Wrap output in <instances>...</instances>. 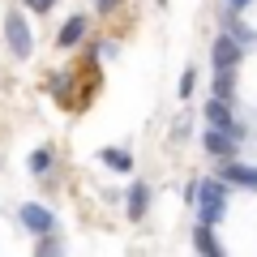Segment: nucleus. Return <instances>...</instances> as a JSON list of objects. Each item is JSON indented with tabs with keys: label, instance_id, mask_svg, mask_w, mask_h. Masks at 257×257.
Returning <instances> with one entry per match:
<instances>
[{
	"label": "nucleus",
	"instance_id": "obj_1",
	"mask_svg": "<svg viewBox=\"0 0 257 257\" xmlns=\"http://www.w3.org/2000/svg\"><path fill=\"white\" fill-rule=\"evenodd\" d=\"M189 197L197 202V219L210 223V227H219L223 214H227V202H231V184L223 180V176H214V180H197L189 189Z\"/></svg>",
	"mask_w": 257,
	"mask_h": 257
},
{
	"label": "nucleus",
	"instance_id": "obj_2",
	"mask_svg": "<svg viewBox=\"0 0 257 257\" xmlns=\"http://www.w3.org/2000/svg\"><path fill=\"white\" fill-rule=\"evenodd\" d=\"M5 39H9V52L18 56V60H26V56L35 52V35H30V26H26L22 13H9V18H5Z\"/></svg>",
	"mask_w": 257,
	"mask_h": 257
},
{
	"label": "nucleus",
	"instance_id": "obj_3",
	"mask_svg": "<svg viewBox=\"0 0 257 257\" xmlns=\"http://www.w3.org/2000/svg\"><path fill=\"white\" fill-rule=\"evenodd\" d=\"M206 124H210V128H223V133H231V138H240V142H244V133H248V128L231 116V103H223V99H210V103H206Z\"/></svg>",
	"mask_w": 257,
	"mask_h": 257
},
{
	"label": "nucleus",
	"instance_id": "obj_4",
	"mask_svg": "<svg viewBox=\"0 0 257 257\" xmlns=\"http://www.w3.org/2000/svg\"><path fill=\"white\" fill-rule=\"evenodd\" d=\"M240 56H244V47H240V39L231 35V30H227V35H219V39H214V47H210V64H214V69H236Z\"/></svg>",
	"mask_w": 257,
	"mask_h": 257
},
{
	"label": "nucleus",
	"instance_id": "obj_5",
	"mask_svg": "<svg viewBox=\"0 0 257 257\" xmlns=\"http://www.w3.org/2000/svg\"><path fill=\"white\" fill-rule=\"evenodd\" d=\"M18 219H22V227H26L30 236H43V231H52V227H56V214L47 210V206H39V202H22Z\"/></svg>",
	"mask_w": 257,
	"mask_h": 257
},
{
	"label": "nucleus",
	"instance_id": "obj_6",
	"mask_svg": "<svg viewBox=\"0 0 257 257\" xmlns=\"http://www.w3.org/2000/svg\"><path fill=\"white\" fill-rule=\"evenodd\" d=\"M202 150L214 159H236L240 155V138H231V133H223V128H206L202 133Z\"/></svg>",
	"mask_w": 257,
	"mask_h": 257
},
{
	"label": "nucleus",
	"instance_id": "obj_7",
	"mask_svg": "<svg viewBox=\"0 0 257 257\" xmlns=\"http://www.w3.org/2000/svg\"><path fill=\"white\" fill-rule=\"evenodd\" d=\"M219 176L231 184V189H253V193H257V167H253V163H240V155L227 159Z\"/></svg>",
	"mask_w": 257,
	"mask_h": 257
},
{
	"label": "nucleus",
	"instance_id": "obj_8",
	"mask_svg": "<svg viewBox=\"0 0 257 257\" xmlns=\"http://www.w3.org/2000/svg\"><path fill=\"white\" fill-rule=\"evenodd\" d=\"M193 248H197V253H206V257H223V244L214 240V227H210V223L193 227Z\"/></svg>",
	"mask_w": 257,
	"mask_h": 257
},
{
	"label": "nucleus",
	"instance_id": "obj_9",
	"mask_svg": "<svg viewBox=\"0 0 257 257\" xmlns=\"http://www.w3.org/2000/svg\"><path fill=\"white\" fill-rule=\"evenodd\" d=\"M214 99L223 103L236 99V69H214Z\"/></svg>",
	"mask_w": 257,
	"mask_h": 257
},
{
	"label": "nucleus",
	"instance_id": "obj_10",
	"mask_svg": "<svg viewBox=\"0 0 257 257\" xmlns=\"http://www.w3.org/2000/svg\"><path fill=\"white\" fill-rule=\"evenodd\" d=\"M128 219H142L146 214V206H150V189L146 184H128Z\"/></svg>",
	"mask_w": 257,
	"mask_h": 257
},
{
	"label": "nucleus",
	"instance_id": "obj_11",
	"mask_svg": "<svg viewBox=\"0 0 257 257\" xmlns=\"http://www.w3.org/2000/svg\"><path fill=\"white\" fill-rule=\"evenodd\" d=\"M99 159H103V163L111 167V172H133V155H128L124 146H107V150H103Z\"/></svg>",
	"mask_w": 257,
	"mask_h": 257
},
{
	"label": "nucleus",
	"instance_id": "obj_12",
	"mask_svg": "<svg viewBox=\"0 0 257 257\" xmlns=\"http://www.w3.org/2000/svg\"><path fill=\"white\" fill-rule=\"evenodd\" d=\"M82 35H86V18H69L60 26V47H73V43H82Z\"/></svg>",
	"mask_w": 257,
	"mask_h": 257
},
{
	"label": "nucleus",
	"instance_id": "obj_13",
	"mask_svg": "<svg viewBox=\"0 0 257 257\" xmlns=\"http://www.w3.org/2000/svg\"><path fill=\"white\" fill-rule=\"evenodd\" d=\"M47 167H52V150H47V146H39L35 155H30V172H35V176H43Z\"/></svg>",
	"mask_w": 257,
	"mask_h": 257
},
{
	"label": "nucleus",
	"instance_id": "obj_14",
	"mask_svg": "<svg viewBox=\"0 0 257 257\" xmlns=\"http://www.w3.org/2000/svg\"><path fill=\"white\" fill-rule=\"evenodd\" d=\"M193 86H197V73L184 69V77H180V99H193Z\"/></svg>",
	"mask_w": 257,
	"mask_h": 257
},
{
	"label": "nucleus",
	"instance_id": "obj_15",
	"mask_svg": "<svg viewBox=\"0 0 257 257\" xmlns=\"http://www.w3.org/2000/svg\"><path fill=\"white\" fill-rule=\"evenodd\" d=\"M52 5L56 0H26V9H35V13H52Z\"/></svg>",
	"mask_w": 257,
	"mask_h": 257
},
{
	"label": "nucleus",
	"instance_id": "obj_16",
	"mask_svg": "<svg viewBox=\"0 0 257 257\" xmlns=\"http://www.w3.org/2000/svg\"><path fill=\"white\" fill-rule=\"evenodd\" d=\"M223 5H227V13H244L253 0H223Z\"/></svg>",
	"mask_w": 257,
	"mask_h": 257
}]
</instances>
